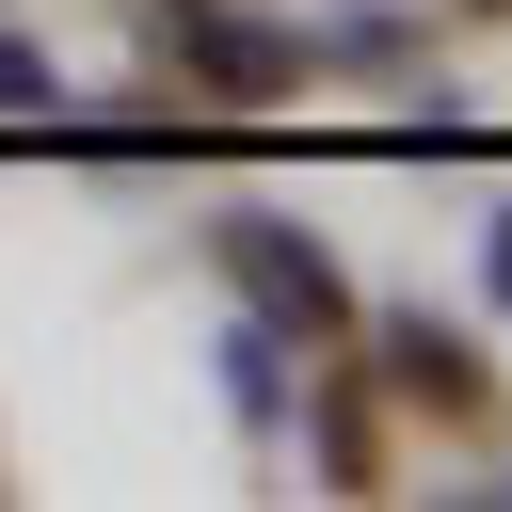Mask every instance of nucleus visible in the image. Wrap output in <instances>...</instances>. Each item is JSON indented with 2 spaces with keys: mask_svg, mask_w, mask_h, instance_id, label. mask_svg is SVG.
<instances>
[{
  "mask_svg": "<svg viewBox=\"0 0 512 512\" xmlns=\"http://www.w3.org/2000/svg\"><path fill=\"white\" fill-rule=\"evenodd\" d=\"M224 272H240V288H256V320H288V336H320V320L352 304V288H336V256H320V240H288L272 208H240V224H224Z\"/></svg>",
  "mask_w": 512,
  "mask_h": 512,
  "instance_id": "nucleus-1",
  "label": "nucleus"
},
{
  "mask_svg": "<svg viewBox=\"0 0 512 512\" xmlns=\"http://www.w3.org/2000/svg\"><path fill=\"white\" fill-rule=\"evenodd\" d=\"M288 64H304L288 32H240V16H208V80H240V96H272Z\"/></svg>",
  "mask_w": 512,
  "mask_h": 512,
  "instance_id": "nucleus-2",
  "label": "nucleus"
},
{
  "mask_svg": "<svg viewBox=\"0 0 512 512\" xmlns=\"http://www.w3.org/2000/svg\"><path fill=\"white\" fill-rule=\"evenodd\" d=\"M400 384H432V400H464L480 368H464V336H432V320H400Z\"/></svg>",
  "mask_w": 512,
  "mask_h": 512,
  "instance_id": "nucleus-3",
  "label": "nucleus"
},
{
  "mask_svg": "<svg viewBox=\"0 0 512 512\" xmlns=\"http://www.w3.org/2000/svg\"><path fill=\"white\" fill-rule=\"evenodd\" d=\"M0 112H48V64H32L16 32H0Z\"/></svg>",
  "mask_w": 512,
  "mask_h": 512,
  "instance_id": "nucleus-4",
  "label": "nucleus"
},
{
  "mask_svg": "<svg viewBox=\"0 0 512 512\" xmlns=\"http://www.w3.org/2000/svg\"><path fill=\"white\" fill-rule=\"evenodd\" d=\"M480 256H496V304H512V208H496V240H480Z\"/></svg>",
  "mask_w": 512,
  "mask_h": 512,
  "instance_id": "nucleus-5",
  "label": "nucleus"
}]
</instances>
